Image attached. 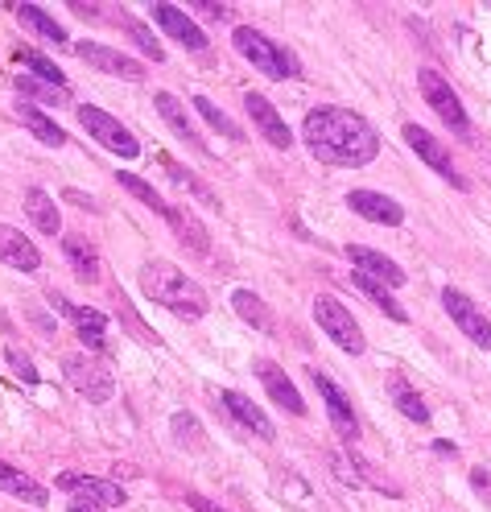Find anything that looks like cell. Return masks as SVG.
Instances as JSON below:
<instances>
[{"label":"cell","instance_id":"cell-12","mask_svg":"<svg viewBox=\"0 0 491 512\" xmlns=\"http://www.w3.org/2000/svg\"><path fill=\"white\" fill-rule=\"evenodd\" d=\"M54 484L62 492H71L79 500H91V504H100V508H120L124 504V488L112 484V479H100V475H83V471H62Z\"/></svg>","mask_w":491,"mask_h":512},{"label":"cell","instance_id":"cell-8","mask_svg":"<svg viewBox=\"0 0 491 512\" xmlns=\"http://www.w3.org/2000/svg\"><path fill=\"white\" fill-rule=\"evenodd\" d=\"M310 384L318 389V397H322V405H326V418H331V426H335V434L351 446L355 438H359V422H355V409H351V397L339 389V384L326 376V372H318V368H310Z\"/></svg>","mask_w":491,"mask_h":512},{"label":"cell","instance_id":"cell-14","mask_svg":"<svg viewBox=\"0 0 491 512\" xmlns=\"http://www.w3.org/2000/svg\"><path fill=\"white\" fill-rule=\"evenodd\" d=\"M149 17H153L161 29H166L174 42H182L186 50H207V34H203L199 25H194V17H190L186 9L166 5V0H157V5H149Z\"/></svg>","mask_w":491,"mask_h":512},{"label":"cell","instance_id":"cell-33","mask_svg":"<svg viewBox=\"0 0 491 512\" xmlns=\"http://www.w3.org/2000/svg\"><path fill=\"white\" fill-rule=\"evenodd\" d=\"M170 430H174V438H178L182 446H190V451H207V434H203V426H199V418H194V413H174Z\"/></svg>","mask_w":491,"mask_h":512},{"label":"cell","instance_id":"cell-44","mask_svg":"<svg viewBox=\"0 0 491 512\" xmlns=\"http://www.w3.org/2000/svg\"><path fill=\"white\" fill-rule=\"evenodd\" d=\"M67 512H108V508H100V504H91V500H79V496H75V500L67 504Z\"/></svg>","mask_w":491,"mask_h":512},{"label":"cell","instance_id":"cell-17","mask_svg":"<svg viewBox=\"0 0 491 512\" xmlns=\"http://www.w3.org/2000/svg\"><path fill=\"white\" fill-rule=\"evenodd\" d=\"M347 207L368 219V223H384V228H397V223H405V207L397 199L380 195V190H351L347 195Z\"/></svg>","mask_w":491,"mask_h":512},{"label":"cell","instance_id":"cell-28","mask_svg":"<svg viewBox=\"0 0 491 512\" xmlns=\"http://www.w3.org/2000/svg\"><path fill=\"white\" fill-rule=\"evenodd\" d=\"M13 13H17V21H21V25H29V29H34V34H42L50 46H71L67 29H62L54 17H46L38 5H13Z\"/></svg>","mask_w":491,"mask_h":512},{"label":"cell","instance_id":"cell-24","mask_svg":"<svg viewBox=\"0 0 491 512\" xmlns=\"http://www.w3.org/2000/svg\"><path fill=\"white\" fill-rule=\"evenodd\" d=\"M0 492H9L17 500H25V504H46L50 500V492L38 484L34 475H25V471H17L9 463H0Z\"/></svg>","mask_w":491,"mask_h":512},{"label":"cell","instance_id":"cell-5","mask_svg":"<svg viewBox=\"0 0 491 512\" xmlns=\"http://www.w3.org/2000/svg\"><path fill=\"white\" fill-rule=\"evenodd\" d=\"M314 323L339 351H347V356H359V351H364V331H359V323H355L351 310L339 298L318 294L314 298Z\"/></svg>","mask_w":491,"mask_h":512},{"label":"cell","instance_id":"cell-27","mask_svg":"<svg viewBox=\"0 0 491 512\" xmlns=\"http://www.w3.org/2000/svg\"><path fill=\"white\" fill-rule=\"evenodd\" d=\"M17 120L34 133L42 145H67V133H62V124H54V116H46L42 108H34V104H17Z\"/></svg>","mask_w":491,"mask_h":512},{"label":"cell","instance_id":"cell-39","mask_svg":"<svg viewBox=\"0 0 491 512\" xmlns=\"http://www.w3.org/2000/svg\"><path fill=\"white\" fill-rule=\"evenodd\" d=\"M5 360L13 364V372H17V376H21L25 384H38V368H34V360H29V356H25V351L9 347V351H5Z\"/></svg>","mask_w":491,"mask_h":512},{"label":"cell","instance_id":"cell-26","mask_svg":"<svg viewBox=\"0 0 491 512\" xmlns=\"http://www.w3.org/2000/svg\"><path fill=\"white\" fill-rule=\"evenodd\" d=\"M232 306H236V314L244 318V323L252 327V331H260V335H273L277 331V318H273V310L260 302L252 290H236L232 294Z\"/></svg>","mask_w":491,"mask_h":512},{"label":"cell","instance_id":"cell-35","mask_svg":"<svg viewBox=\"0 0 491 512\" xmlns=\"http://www.w3.org/2000/svg\"><path fill=\"white\" fill-rule=\"evenodd\" d=\"M116 178H120V186L128 190V195H137V199H141L145 207H153V211H157L161 219H166V207H170V203L161 199V195H157V190H153V186H149L145 178H137V174H116Z\"/></svg>","mask_w":491,"mask_h":512},{"label":"cell","instance_id":"cell-15","mask_svg":"<svg viewBox=\"0 0 491 512\" xmlns=\"http://www.w3.org/2000/svg\"><path fill=\"white\" fill-rule=\"evenodd\" d=\"M244 108H248V116H252V124H256V133L265 137L273 149H289V145H293V133H289L285 116H281L260 91H248V95H244Z\"/></svg>","mask_w":491,"mask_h":512},{"label":"cell","instance_id":"cell-43","mask_svg":"<svg viewBox=\"0 0 491 512\" xmlns=\"http://www.w3.org/2000/svg\"><path fill=\"white\" fill-rule=\"evenodd\" d=\"M471 484H475V492H487V496H491V471L475 467V471H471Z\"/></svg>","mask_w":491,"mask_h":512},{"label":"cell","instance_id":"cell-9","mask_svg":"<svg viewBox=\"0 0 491 512\" xmlns=\"http://www.w3.org/2000/svg\"><path fill=\"white\" fill-rule=\"evenodd\" d=\"M442 306H446V314L454 318V327L463 331L475 347L491 351V318H487L463 290H442Z\"/></svg>","mask_w":491,"mask_h":512},{"label":"cell","instance_id":"cell-37","mask_svg":"<svg viewBox=\"0 0 491 512\" xmlns=\"http://www.w3.org/2000/svg\"><path fill=\"white\" fill-rule=\"evenodd\" d=\"M124 29H128V34H133V42L153 58V62H161V58H166V50H161L157 42H153V34H149V29L141 25V21H124Z\"/></svg>","mask_w":491,"mask_h":512},{"label":"cell","instance_id":"cell-30","mask_svg":"<svg viewBox=\"0 0 491 512\" xmlns=\"http://www.w3.org/2000/svg\"><path fill=\"white\" fill-rule=\"evenodd\" d=\"M351 281H355V290H364V294H368V298H372V302H376V306H380V310L392 318V323H409V310H405L397 298H392V294L384 290V285L368 281L364 273H351Z\"/></svg>","mask_w":491,"mask_h":512},{"label":"cell","instance_id":"cell-31","mask_svg":"<svg viewBox=\"0 0 491 512\" xmlns=\"http://www.w3.org/2000/svg\"><path fill=\"white\" fill-rule=\"evenodd\" d=\"M347 459H351V471H355L359 484H372V488H376V492H384V496H405V492H401V484H392L388 475H380L364 455L355 451V446H347Z\"/></svg>","mask_w":491,"mask_h":512},{"label":"cell","instance_id":"cell-42","mask_svg":"<svg viewBox=\"0 0 491 512\" xmlns=\"http://www.w3.org/2000/svg\"><path fill=\"white\" fill-rule=\"evenodd\" d=\"M331 467H335V475H339V479H343V484H351V488H355V484H359V479H355V471H351V463H343V459H339V455H331Z\"/></svg>","mask_w":491,"mask_h":512},{"label":"cell","instance_id":"cell-4","mask_svg":"<svg viewBox=\"0 0 491 512\" xmlns=\"http://www.w3.org/2000/svg\"><path fill=\"white\" fill-rule=\"evenodd\" d=\"M62 376H67L71 389L79 397H87L91 405H108L116 397V376L95 356H87V351H71V356H62Z\"/></svg>","mask_w":491,"mask_h":512},{"label":"cell","instance_id":"cell-29","mask_svg":"<svg viewBox=\"0 0 491 512\" xmlns=\"http://www.w3.org/2000/svg\"><path fill=\"white\" fill-rule=\"evenodd\" d=\"M25 211H29V219L38 223V232H46V236H58L62 232V215H58V207H54V199L46 195V190H29L25 195Z\"/></svg>","mask_w":491,"mask_h":512},{"label":"cell","instance_id":"cell-25","mask_svg":"<svg viewBox=\"0 0 491 512\" xmlns=\"http://www.w3.org/2000/svg\"><path fill=\"white\" fill-rule=\"evenodd\" d=\"M166 223H170V228L182 236V244H190L194 252H199V256H207L211 252V240H207V228H203V223L199 219H194L186 207H166Z\"/></svg>","mask_w":491,"mask_h":512},{"label":"cell","instance_id":"cell-11","mask_svg":"<svg viewBox=\"0 0 491 512\" xmlns=\"http://www.w3.org/2000/svg\"><path fill=\"white\" fill-rule=\"evenodd\" d=\"M347 261L355 265V273H364L368 281L384 285V290H397V285L409 281V273L392 261V256H384L376 248H364V244H347Z\"/></svg>","mask_w":491,"mask_h":512},{"label":"cell","instance_id":"cell-20","mask_svg":"<svg viewBox=\"0 0 491 512\" xmlns=\"http://www.w3.org/2000/svg\"><path fill=\"white\" fill-rule=\"evenodd\" d=\"M0 261H5L9 269H21V273H38L42 269V252L29 244L17 228H5V223H0Z\"/></svg>","mask_w":491,"mask_h":512},{"label":"cell","instance_id":"cell-23","mask_svg":"<svg viewBox=\"0 0 491 512\" xmlns=\"http://www.w3.org/2000/svg\"><path fill=\"white\" fill-rule=\"evenodd\" d=\"M388 393H392V401H397V409L405 413L409 422L430 426V409H425V401L417 397V389H413V384L401 372H388Z\"/></svg>","mask_w":491,"mask_h":512},{"label":"cell","instance_id":"cell-34","mask_svg":"<svg viewBox=\"0 0 491 512\" xmlns=\"http://www.w3.org/2000/svg\"><path fill=\"white\" fill-rule=\"evenodd\" d=\"M194 112H199V116H203L211 128H219L223 137H232V141H240V137H244V133H240V124H236L232 116H223V112H219V108L207 100V95H194Z\"/></svg>","mask_w":491,"mask_h":512},{"label":"cell","instance_id":"cell-7","mask_svg":"<svg viewBox=\"0 0 491 512\" xmlns=\"http://www.w3.org/2000/svg\"><path fill=\"white\" fill-rule=\"evenodd\" d=\"M79 124L91 133V141H100L108 153L124 157V162H133V157H141V141H137L133 133H128V128H124L116 116H108L104 108L83 104V108H79Z\"/></svg>","mask_w":491,"mask_h":512},{"label":"cell","instance_id":"cell-21","mask_svg":"<svg viewBox=\"0 0 491 512\" xmlns=\"http://www.w3.org/2000/svg\"><path fill=\"white\" fill-rule=\"evenodd\" d=\"M50 302L71 318V323L79 327V335L91 343V347H104V331H108V318L100 314V310H91V306H75V302H67L62 294H50Z\"/></svg>","mask_w":491,"mask_h":512},{"label":"cell","instance_id":"cell-10","mask_svg":"<svg viewBox=\"0 0 491 512\" xmlns=\"http://www.w3.org/2000/svg\"><path fill=\"white\" fill-rule=\"evenodd\" d=\"M405 141H409V149L421 157L425 166H430L434 174H442L450 186H458V190H467V178L454 170V162H450V153L442 149V141L430 133V128H421V124H405Z\"/></svg>","mask_w":491,"mask_h":512},{"label":"cell","instance_id":"cell-6","mask_svg":"<svg viewBox=\"0 0 491 512\" xmlns=\"http://www.w3.org/2000/svg\"><path fill=\"white\" fill-rule=\"evenodd\" d=\"M417 87H421V100L438 112V120L450 128V133H458V137H471V120H467V112H463V100H458L454 87H450V83H446V79H442L434 67L417 71Z\"/></svg>","mask_w":491,"mask_h":512},{"label":"cell","instance_id":"cell-3","mask_svg":"<svg viewBox=\"0 0 491 512\" xmlns=\"http://www.w3.org/2000/svg\"><path fill=\"white\" fill-rule=\"evenodd\" d=\"M232 46H236V54H240L244 62H252V67L265 75V79H277V83H285V79H302V62H298V54H293L285 42H273L269 34L252 29V25H240V29H236V34H232Z\"/></svg>","mask_w":491,"mask_h":512},{"label":"cell","instance_id":"cell-16","mask_svg":"<svg viewBox=\"0 0 491 512\" xmlns=\"http://www.w3.org/2000/svg\"><path fill=\"white\" fill-rule=\"evenodd\" d=\"M219 405L227 409V418H232L236 426H244L248 434L265 438V442H273V438H277L273 422L265 418V409L252 405V397H244V393H236V389H223V393H219Z\"/></svg>","mask_w":491,"mask_h":512},{"label":"cell","instance_id":"cell-1","mask_svg":"<svg viewBox=\"0 0 491 512\" xmlns=\"http://www.w3.org/2000/svg\"><path fill=\"white\" fill-rule=\"evenodd\" d=\"M302 141L306 149L326 166H343V170H359L376 162L380 153V133L376 128L351 112V108H335V104H322L310 108L302 120Z\"/></svg>","mask_w":491,"mask_h":512},{"label":"cell","instance_id":"cell-13","mask_svg":"<svg viewBox=\"0 0 491 512\" xmlns=\"http://www.w3.org/2000/svg\"><path fill=\"white\" fill-rule=\"evenodd\" d=\"M75 54L83 62H91L95 71H104V75H116V79H128V83H141L145 79V67L137 58H128L112 46H100V42H75Z\"/></svg>","mask_w":491,"mask_h":512},{"label":"cell","instance_id":"cell-2","mask_svg":"<svg viewBox=\"0 0 491 512\" xmlns=\"http://www.w3.org/2000/svg\"><path fill=\"white\" fill-rule=\"evenodd\" d=\"M141 290H145L149 302L166 306L170 314L186 318V323H199V318L211 310L203 285L194 281V277H186V273H182L178 265H170V261H149V265L141 269Z\"/></svg>","mask_w":491,"mask_h":512},{"label":"cell","instance_id":"cell-41","mask_svg":"<svg viewBox=\"0 0 491 512\" xmlns=\"http://www.w3.org/2000/svg\"><path fill=\"white\" fill-rule=\"evenodd\" d=\"M186 504H190L194 512H227L223 504H215V500H207V496H199V492H186Z\"/></svg>","mask_w":491,"mask_h":512},{"label":"cell","instance_id":"cell-19","mask_svg":"<svg viewBox=\"0 0 491 512\" xmlns=\"http://www.w3.org/2000/svg\"><path fill=\"white\" fill-rule=\"evenodd\" d=\"M153 104H157V112H161V120H166L174 133L186 141V145H194V149H203L207 153V141H203V133L194 128V120H190V112H186V104L178 100V95H170V91H157L153 95Z\"/></svg>","mask_w":491,"mask_h":512},{"label":"cell","instance_id":"cell-32","mask_svg":"<svg viewBox=\"0 0 491 512\" xmlns=\"http://www.w3.org/2000/svg\"><path fill=\"white\" fill-rule=\"evenodd\" d=\"M17 62H21V67L34 71V79H42V83H50V87H67V75H62L50 58H42L38 50H25V46H17Z\"/></svg>","mask_w":491,"mask_h":512},{"label":"cell","instance_id":"cell-38","mask_svg":"<svg viewBox=\"0 0 491 512\" xmlns=\"http://www.w3.org/2000/svg\"><path fill=\"white\" fill-rule=\"evenodd\" d=\"M166 170H170V178H174L178 186H186V190H194V195H199L203 203H211V207H215V199H211V190H207V186H199V182H194V178H190V170H182L178 162H170V157H166Z\"/></svg>","mask_w":491,"mask_h":512},{"label":"cell","instance_id":"cell-40","mask_svg":"<svg viewBox=\"0 0 491 512\" xmlns=\"http://www.w3.org/2000/svg\"><path fill=\"white\" fill-rule=\"evenodd\" d=\"M194 13H199L203 21H227V17H232V9H227V5H215V0H199V5H190Z\"/></svg>","mask_w":491,"mask_h":512},{"label":"cell","instance_id":"cell-22","mask_svg":"<svg viewBox=\"0 0 491 512\" xmlns=\"http://www.w3.org/2000/svg\"><path fill=\"white\" fill-rule=\"evenodd\" d=\"M62 252H67V261L75 265V273L83 281H100V252H95V244L87 236H79V232L62 236Z\"/></svg>","mask_w":491,"mask_h":512},{"label":"cell","instance_id":"cell-18","mask_svg":"<svg viewBox=\"0 0 491 512\" xmlns=\"http://www.w3.org/2000/svg\"><path fill=\"white\" fill-rule=\"evenodd\" d=\"M256 376H260V384H265V393H269L285 413L302 418V413H306V401H302V393L293 389V380H289L273 360H256Z\"/></svg>","mask_w":491,"mask_h":512},{"label":"cell","instance_id":"cell-36","mask_svg":"<svg viewBox=\"0 0 491 512\" xmlns=\"http://www.w3.org/2000/svg\"><path fill=\"white\" fill-rule=\"evenodd\" d=\"M17 91L21 95H34V100H46V104H67V87H50L34 75H17Z\"/></svg>","mask_w":491,"mask_h":512}]
</instances>
